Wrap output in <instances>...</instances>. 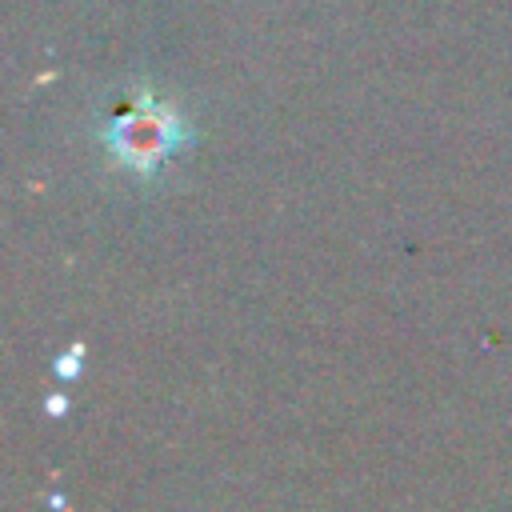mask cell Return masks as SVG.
I'll return each mask as SVG.
<instances>
[{"label":"cell","mask_w":512,"mask_h":512,"mask_svg":"<svg viewBox=\"0 0 512 512\" xmlns=\"http://www.w3.org/2000/svg\"><path fill=\"white\" fill-rule=\"evenodd\" d=\"M100 144L120 172L152 180L168 168V160L176 152H184L192 144V128L172 104H164L148 88H140L120 112H112L100 124Z\"/></svg>","instance_id":"obj_1"}]
</instances>
